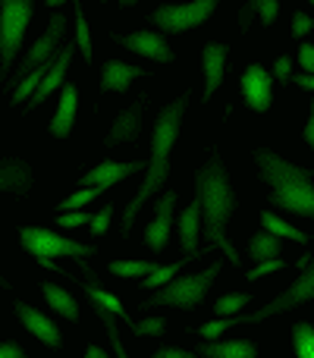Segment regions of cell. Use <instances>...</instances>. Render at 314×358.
I'll use <instances>...</instances> for the list:
<instances>
[{
  "instance_id": "1",
  "label": "cell",
  "mask_w": 314,
  "mask_h": 358,
  "mask_svg": "<svg viewBox=\"0 0 314 358\" xmlns=\"http://www.w3.org/2000/svg\"><path fill=\"white\" fill-rule=\"evenodd\" d=\"M195 189H198V201H201V227H204L201 236L208 239V245H204L201 252L208 255L210 248H220V252L233 261V267H239L242 258L236 255L233 242H229V236H227V223L236 210V192H233V185H229V176L217 155L195 173Z\"/></svg>"
},
{
  "instance_id": "2",
  "label": "cell",
  "mask_w": 314,
  "mask_h": 358,
  "mask_svg": "<svg viewBox=\"0 0 314 358\" xmlns=\"http://www.w3.org/2000/svg\"><path fill=\"white\" fill-rule=\"evenodd\" d=\"M189 107V92H183V98H176L170 107L157 113L155 132H151V161H148V173H145V182L138 189V195L129 201V208L123 210V233H132V223H136L138 210L145 208L148 198L157 195V189L166 182L170 176V151L179 138V126H183V113Z\"/></svg>"
},
{
  "instance_id": "3",
  "label": "cell",
  "mask_w": 314,
  "mask_h": 358,
  "mask_svg": "<svg viewBox=\"0 0 314 358\" xmlns=\"http://www.w3.org/2000/svg\"><path fill=\"white\" fill-rule=\"evenodd\" d=\"M255 164H258L264 182L271 185V204L286 214L314 220V179L305 167H296L286 157L273 155L267 148H255Z\"/></svg>"
},
{
  "instance_id": "4",
  "label": "cell",
  "mask_w": 314,
  "mask_h": 358,
  "mask_svg": "<svg viewBox=\"0 0 314 358\" xmlns=\"http://www.w3.org/2000/svg\"><path fill=\"white\" fill-rule=\"evenodd\" d=\"M311 299H314V258L308 261V267H302V273H299L296 283H292L286 292H280V296L273 299V302H267L264 308L248 311V315L223 317V321H208L204 327H198L195 334L201 336L204 343H210V340H217L220 334H227V330L239 327V324H258V321H267V317L283 315V311H292V308H299V305L311 302Z\"/></svg>"
},
{
  "instance_id": "5",
  "label": "cell",
  "mask_w": 314,
  "mask_h": 358,
  "mask_svg": "<svg viewBox=\"0 0 314 358\" xmlns=\"http://www.w3.org/2000/svg\"><path fill=\"white\" fill-rule=\"evenodd\" d=\"M217 277H220V261H214V264H210L208 271H201V273H183V277H173L164 289H157L155 296L142 305V308L170 305V308L192 311V308H198V305L204 302V296H208V289L214 286Z\"/></svg>"
},
{
  "instance_id": "6",
  "label": "cell",
  "mask_w": 314,
  "mask_h": 358,
  "mask_svg": "<svg viewBox=\"0 0 314 358\" xmlns=\"http://www.w3.org/2000/svg\"><path fill=\"white\" fill-rule=\"evenodd\" d=\"M35 16V6L29 0H3L0 3V82H6V73L13 69L16 50L22 44L25 25Z\"/></svg>"
},
{
  "instance_id": "7",
  "label": "cell",
  "mask_w": 314,
  "mask_h": 358,
  "mask_svg": "<svg viewBox=\"0 0 314 358\" xmlns=\"http://www.w3.org/2000/svg\"><path fill=\"white\" fill-rule=\"evenodd\" d=\"M19 239H22V248L31 252L38 261H50V258H76V261H85L92 258L98 248L94 245H82V242H73L66 236H57L44 227H22L19 229Z\"/></svg>"
},
{
  "instance_id": "8",
  "label": "cell",
  "mask_w": 314,
  "mask_h": 358,
  "mask_svg": "<svg viewBox=\"0 0 314 358\" xmlns=\"http://www.w3.org/2000/svg\"><path fill=\"white\" fill-rule=\"evenodd\" d=\"M214 10H217L214 0H195V3H166V6H157V10L151 13V22H155L157 29H164V31H176V35H183V31L201 25Z\"/></svg>"
},
{
  "instance_id": "9",
  "label": "cell",
  "mask_w": 314,
  "mask_h": 358,
  "mask_svg": "<svg viewBox=\"0 0 314 358\" xmlns=\"http://www.w3.org/2000/svg\"><path fill=\"white\" fill-rule=\"evenodd\" d=\"M63 35H66V16H63V13H54V16H50V22H48V31H44V35L31 44L29 54L22 57V63H19L13 82L19 85V82H22L31 69H38V66H44V63L54 60V57H57V44L63 41Z\"/></svg>"
},
{
  "instance_id": "10",
  "label": "cell",
  "mask_w": 314,
  "mask_h": 358,
  "mask_svg": "<svg viewBox=\"0 0 314 358\" xmlns=\"http://www.w3.org/2000/svg\"><path fill=\"white\" fill-rule=\"evenodd\" d=\"M242 98H245V104L252 107V110L264 113L273 101V76L267 73L264 66L252 63V66L242 73Z\"/></svg>"
},
{
  "instance_id": "11",
  "label": "cell",
  "mask_w": 314,
  "mask_h": 358,
  "mask_svg": "<svg viewBox=\"0 0 314 358\" xmlns=\"http://www.w3.org/2000/svg\"><path fill=\"white\" fill-rule=\"evenodd\" d=\"M173 208H176V192H164L155 201V220L145 229V242L151 252H164L170 242V229H173Z\"/></svg>"
},
{
  "instance_id": "12",
  "label": "cell",
  "mask_w": 314,
  "mask_h": 358,
  "mask_svg": "<svg viewBox=\"0 0 314 358\" xmlns=\"http://www.w3.org/2000/svg\"><path fill=\"white\" fill-rule=\"evenodd\" d=\"M142 170H148V164L145 161H129V164H113V161H104V164H98V167L92 170V173H85L79 179V185L82 189H110V185H117V182H123L126 176H136V173H142Z\"/></svg>"
},
{
  "instance_id": "13",
  "label": "cell",
  "mask_w": 314,
  "mask_h": 358,
  "mask_svg": "<svg viewBox=\"0 0 314 358\" xmlns=\"http://www.w3.org/2000/svg\"><path fill=\"white\" fill-rule=\"evenodd\" d=\"M123 48L136 50V54L148 57V60H157V63H170L173 60V50L166 44V38L160 31H132V35H120L117 38Z\"/></svg>"
},
{
  "instance_id": "14",
  "label": "cell",
  "mask_w": 314,
  "mask_h": 358,
  "mask_svg": "<svg viewBox=\"0 0 314 358\" xmlns=\"http://www.w3.org/2000/svg\"><path fill=\"white\" fill-rule=\"evenodd\" d=\"M13 308H16L19 321L25 324V330H29V334H35L38 340L44 343V346H50V349H60L63 346L60 330H57V324L50 321L48 315H41L38 308H31V305H25V302H16Z\"/></svg>"
},
{
  "instance_id": "15",
  "label": "cell",
  "mask_w": 314,
  "mask_h": 358,
  "mask_svg": "<svg viewBox=\"0 0 314 358\" xmlns=\"http://www.w3.org/2000/svg\"><path fill=\"white\" fill-rule=\"evenodd\" d=\"M227 57H229V48L227 44H204L201 50V69H204V101L210 98V94L220 88L223 82V69H227Z\"/></svg>"
},
{
  "instance_id": "16",
  "label": "cell",
  "mask_w": 314,
  "mask_h": 358,
  "mask_svg": "<svg viewBox=\"0 0 314 358\" xmlns=\"http://www.w3.org/2000/svg\"><path fill=\"white\" fill-rule=\"evenodd\" d=\"M142 104L145 101L138 98L132 107H126L123 113H120L117 120H113V126H110V132H107V138H104V145L107 148H113V145H123V142H136L138 138V132H142Z\"/></svg>"
},
{
  "instance_id": "17",
  "label": "cell",
  "mask_w": 314,
  "mask_h": 358,
  "mask_svg": "<svg viewBox=\"0 0 314 358\" xmlns=\"http://www.w3.org/2000/svg\"><path fill=\"white\" fill-rule=\"evenodd\" d=\"M198 236H201V201L195 195V201L179 217V245H183V252L189 258H204L201 245H198Z\"/></svg>"
},
{
  "instance_id": "18",
  "label": "cell",
  "mask_w": 314,
  "mask_h": 358,
  "mask_svg": "<svg viewBox=\"0 0 314 358\" xmlns=\"http://www.w3.org/2000/svg\"><path fill=\"white\" fill-rule=\"evenodd\" d=\"M73 50H76L73 44H63V48H60V54H57V60H54V66H50V73L44 76V82L38 85V92L29 98V107H31V110H35V107L41 104L44 98H50V94H54L60 85H66L63 79H66V69H69V60H73Z\"/></svg>"
},
{
  "instance_id": "19",
  "label": "cell",
  "mask_w": 314,
  "mask_h": 358,
  "mask_svg": "<svg viewBox=\"0 0 314 358\" xmlns=\"http://www.w3.org/2000/svg\"><path fill=\"white\" fill-rule=\"evenodd\" d=\"M31 176L29 164L19 161V157H6L0 161V192H10V195H29L31 192Z\"/></svg>"
},
{
  "instance_id": "20",
  "label": "cell",
  "mask_w": 314,
  "mask_h": 358,
  "mask_svg": "<svg viewBox=\"0 0 314 358\" xmlns=\"http://www.w3.org/2000/svg\"><path fill=\"white\" fill-rule=\"evenodd\" d=\"M142 66H129L123 60H107L101 69V92H129L132 79H142Z\"/></svg>"
},
{
  "instance_id": "21",
  "label": "cell",
  "mask_w": 314,
  "mask_h": 358,
  "mask_svg": "<svg viewBox=\"0 0 314 358\" xmlns=\"http://www.w3.org/2000/svg\"><path fill=\"white\" fill-rule=\"evenodd\" d=\"M76 107H79V92H76L73 82H66L63 94H60V104H57V113H54V120H50V136H57V138L69 136V129H73V123H76Z\"/></svg>"
},
{
  "instance_id": "22",
  "label": "cell",
  "mask_w": 314,
  "mask_h": 358,
  "mask_svg": "<svg viewBox=\"0 0 314 358\" xmlns=\"http://www.w3.org/2000/svg\"><path fill=\"white\" fill-rule=\"evenodd\" d=\"M79 264H82V271H85V277H88V283H82V289H85V296L92 299V302L98 305V308L110 311L113 317H120V321H126V324H129V327H132V324H136V321H132V315L123 308V302H120L117 296H110V292H104V289H101V286H98V280H94V273L88 271V264H85V261H79Z\"/></svg>"
},
{
  "instance_id": "23",
  "label": "cell",
  "mask_w": 314,
  "mask_h": 358,
  "mask_svg": "<svg viewBox=\"0 0 314 358\" xmlns=\"http://www.w3.org/2000/svg\"><path fill=\"white\" fill-rule=\"evenodd\" d=\"M198 358H258L252 340H233V343H201Z\"/></svg>"
},
{
  "instance_id": "24",
  "label": "cell",
  "mask_w": 314,
  "mask_h": 358,
  "mask_svg": "<svg viewBox=\"0 0 314 358\" xmlns=\"http://www.w3.org/2000/svg\"><path fill=\"white\" fill-rule=\"evenodd\" d=\"M41 292H44L48 305L57 311V315H63L66 321H73V324L79 321V302H76L66 289H60V286H54V283H41Z\"/></svg>"
},
{
  "instance_id": "25",
  "label": "cell",
  "mask_w": 314,
  "mask_h": 358,
  "mask_svg": "<svg viewBox=\"0 0 314 358\" xmlns=\"http://www.w3.org/2000/svg\"><path fill=\"white\" fill-rule=\"evenodd\" d=\"M261 223H264V233L277 236V239H292V242H299V245H308V233L290 227V223L280 220V217L271 214V210H264V214H261Z\"/></svg>"
},
{
  "instance_id": "26",
  "label": "cell",
  "mask_w": 314,
  "mask_h": 358,
  "mask_svg": "<svg viewBox=\"0 0 314 358\" xmlns=\"http://www.w3.org/2000/svg\"><path fill=\"white\" fill-rule=\"evenodd\" d=\"M248 255H252L255 261H271V258H280V239L271 233H258L252 236V242H248Z\"/></svg>"
},
{
  "instance_id": "27",
  "label": "cell",
  "mask_w": 314,
  "mask_h": 358,
  "mask_svg": "<svg viewBox=\"0 0 314 358\" xmlns=\"http://www.w3.org/2000/svg\"><path fill=\"white\" fill-rule=\"evenodd\" d=\"M189 261H195V258H189V255H185V258H179V261H176V264H166V267H157V271H155V273H148V277H145V280H142V286H145V289H157V286H160V289H164V286H166V283H170V280H173V277H176V273H179V271H183V267H185V264H189Z\"/></svg>"
},
{
  "instance_id": "28",
  "label": "cell",
  "mask_w": 314,
  "mask_h": 358,
  "mask_svg": "<svg viewBox=\"0 0 314 358\" xmlns=\"http://www.w3.org/2000/svg\"><path fill=\"white\" fill-rule=\"evenodd\" d=\"M292 346H296V358H314V327L311 324H296V327H292Z\"/></svg>"
},
{
  "instance_id": "29",
  "label": "cell",
  "mask_w": 314,
  "mask_h": 358,
  "mask_svg": "<svg viewBox=\"0 0 314 358\" xmlns=\"http://www.w3.org/2000/svg\"><path fill=\"white\" fill-rule=\"evenodd\" d=\"M157 264H151V261H113L110 264V273H117V277H148V273H155Z\"/></svg>"
},
{
  "instance_id": "30",
  "label": "cell",
  "mask_w": 314,
  "mask_h": 358,
  "mask_svg": "<svg viewBox=\"0 0 314 358\" xmlns=\"http://www.w3.org/2000/svg\"><path fill=\"white\" fill-rule=\"evenodd\" d=\"M98 317H101V324L107 327V340H110L117 358H129V355H126V346H123V336H120V330H117V317H113L110 311H104V308H98Z\"/></svg>"
},
{
  "instance_id": "31",
  "label": "cell",
  "mask_w": 314,
  "mask_h": 358,
  "mask_svg": "<svg viewBox=\"0 0 314 358\" xmlns=\"http://www.w3.org/2000/svg\"><path fill=\"white\" fill-rule=\"evenodd\" d=\"M101 192H104V189H98V185H94V189H79L76 195L63 198V201H60V210H63V214H69V210H82L85 204H92L94 198L101 195Z\"/></svg>"
},
{
  "instance_id": "32",
  "label": "cell",
  "mask_w": 314,
  "mask_h": 358,
  "mask_svg": "<svg viewBox=\"0 0 314 358\" xmlns=\"http://www.w3.org/2000/svg\"><path fill=\"white\" fill-rule=\"evenodd\" d=\"M76 44L82 48V57H85V63H92V35H88V22H85V13H82V6H76Z\"/></svg>"
},
{
  "instance_id": "33",
  "label": "cell",
  "mask_w": 314,
  "mask_h": 358,
  "mask_svg": "<svg viewBox=\"0 0 314 358\" xmlns=\"http://www.w3.org/2000/svg\"><path fill=\"white\" fill-rule=\"evenodd\" d=\"M248 302H252V299H248L245 292H233V296H223V299H217L214 311H217V315H236V311H239V308H245Z\"/></svg>"
},
{
  "instance_id": "34",
  "label": "cell",
  "mask_w": 314,
  "mask_h": 358,
  "mask_svg": "<svg viewBox=\"0 0 314 358\" xmlns=\"http://www.w3.org/2000/svg\"><path fill=\"white\" fill-rule=\"evenodd\" d=\"M164 327H166L164 317H145V321L132 324L129 330H132L136 336H160V334H164Z\"/></svg>"
},
{
  "instance_id": "35",
  "label": "cell",
  "mask_w": 314,
  "mask_h": 358,
  "mask_svg": "<svg viewBox=\"0 0 314 358\" xmlns=\"http://www.w3.org/2000/svg\"><path fill=\"white\" fill-rule=\"evenodd\" d=\"M283 258H271V261H261V264H255L252 271L245 273L248 280H261V277H267V273H277V271H283Z\"/></svg>"
},
{
  "instance_id": "36",
  "label": "cell",
  "mask_w": 314,
  "mask_h": 358,
  "mask_svg": "<svg viewBox=\"0 0 314 358\" xmlns=\"http://www.w3.org/2000/svg\"><path fill=\"white\" fill-rule=\"evenodd\" d=\"M57 223H60V227H66V229L85 227V223H92V214H88V210H69V214H60V217H57Z\"/></svg>"
},
{
  "instance_id": "37",
  "label": "cell",
  "mask_w": 314,
  "mask_h": 358,
  "mask_svg": "<svg viewBox=\"0 0 314 358\" xmlns=\"http://www.w3.org/2000/svg\"><path fill=\"white\" fill-rule=\"evenodd\" d=\"M110 217H113V204L101 208L98 214L92 217V233H94V236H104V233H107V227H110Z\"/></svg>"
},
{
  "instance_id": "38",
  "label": "cell",
  "mask_w": 314,
  "mask_h": 358,
  "mask_svg": "<svg viewBox=\"0 0 314 358\" xmlns=\"http://www.w3.org/2000/svg\"><path fill=\"white\" fill-rule=\"evenodd\" d=\"M255 10H258L261 22L271 25L273 19H277V13H280V3H277V0H258V3H255Z\"/></svg>"
},
{
  "instance_id": "39",
  "label": "cell",
  "mask_w": 314,
  "mask_h": 358,
  "mask_svg": "<svg viewBox=\"0 0 314 358\" xmlns=\"http://www.w3.org/2000/svg\"><path fill=\"white\" fill-rule=\"evenodd\" d=\"M311 29H314V22H311L308 13H296V16H292V35L296 38H305Z\"/></svg>"
},
{
  "instance_id": "40",
  "label": "cell",
  "mask_w": 314,
  "mask_h": 358,
  "mask_svg": "<svg viewBox=\"0 0 314 358\" xmlns=\"http://www.w3.org/2000/svg\"><path fill=\"white\" fill-rule=\"evenodd\" d=\"M273 79H280L283 85L292 79V60H290V57H280V60L273 63Z\"/></svg>"
},
{
  "instance_id": "41",
  "label": "cell",
  "mask_w": 314,
  "mask_h": 358,
  "mask_svg": "<svg viewBox=\"0 0 314 358\" xmlns=\"http://www.w3.org/2000/svg\"><path fill=\"white\" fill-rule=\"evenodd\" d=\"M299 63H302L305 76H314V44H302L299 48Z\"/></svg>"
},
{
  "instance_id": "42",
  "label": "cell",
  "mask_w": 314,
  "mask_h": 358,
  "mask_svg": "<svg viewBox=\"0 0 314 358\" xmlns=\"http://www.w3.org/2000/svg\"><path fill=\"white\" fill-rule=\"evenodd\" d=\"M151 358H198V352H185V349H173V346H164L157 349Z\"/></svg>"
},
{
  "instance_id": "43",
  "label": "cell",
  "mask_w": 314,
  "mask_h": 358,
  "mask_svg": "<svg viewBox=\"0 0 314 358\" xmlns=\"http://www.w3.org/2000/svg\"><path fill=\"white\" fill-rule=\"evenodd\" d=\"M0 358H25V352L16 343H0Z\"/></svg>"
},
{
  "instance_id": "44",
  "label": "cell",
  "mask_w": 314,
  "mask_h": 358,
  "mask_svg": "<svg viewBox=\"0 0 314 358\" xmlns=\"http://www.w3.org/2000/svg\"><path fill=\"white\" fill-rule=\"evenodd\" d=\"M305 142L314 151V101H311V113H308V123H305Z\"/></svg>"
},
{
  "instance_id": "45",
  "label": "cell",
  "mask_w": 314,
  "mask_h": 358,
  "mask_svg": "<svg viewBox=\"0 0 314 358\" xmlns=\"http://www.w3.org/2000/svg\"><path fill=\"white\" fill-rule=\"evenodd\" d=\"M290 82H296L299 88H305V92H314V76H305V73H299V76H292Z\"/></svg>"
},
{
  "instance_id": "46",
  "label": "cell",
  "mask_w": 314,
  "mask_h": 358,
  "mask_svg": "<svg viewBox=\"0 0 314 358\" xmlns=\"http://www.w3.org/2000/svg\"><path fill=\"white\" fill-rule=\"evenodd\" d=\"M255 13H258V10H255V3H248L245 10H242V25H248V22H252V16H255Z\"/></svg>"
},
{
  "instance_id": "47",
  "label": "cell",
  "mask_w": 314,
  "mask_h": 358,
  "mask_svg": "<svg viewBox=\"0 0 314 358\" xmlns=\"http://www.w3.org/2000/svg\"><path fill=\"white\" fill-rule=\"evenodd\" d=\"M85 358H107V352H104V349H98V346H88Z\"/></svg>"
},
{
  "instance_id": "48",
  "label": "cell",
  "mask_w": 314,
  "mask_h": 358,
  "mask_svg": "<svg viewBox=\"0 0 314 358\" xmlns=\"http://www.w3.org/2000/svg\"><path fill=\"white\" fill-rule=\"evenodd\" d=\"M0 286H6V283H3V277H0Z\"/></svg>"
}]
</instances>
